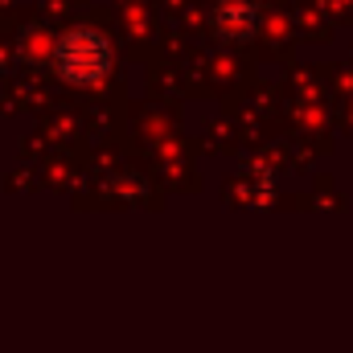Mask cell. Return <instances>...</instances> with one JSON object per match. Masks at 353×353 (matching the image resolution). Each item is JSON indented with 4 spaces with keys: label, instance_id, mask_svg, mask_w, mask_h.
<instances>
[{
    "label": "cell",
    "instance_id": "6da1fadb",
    "mask_svg": "<svg viewBox=\"0 0 353 353\" xmlns=\"http://www.w3.org/2000/svg\"><path fill=\"white\" fill-rule=\"evenodd\" d=\"M54 62L70 83H99L107 74V66H111V46L94 29H74V33H66L58 41Z\"/></svg>",
    "mask_w": 353,
    "mask_h": 353
}]
</instances>
